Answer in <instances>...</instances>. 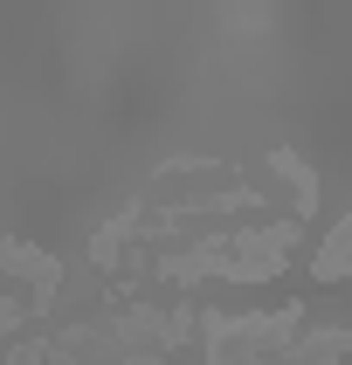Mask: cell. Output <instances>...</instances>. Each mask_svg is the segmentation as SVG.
Here are the masks:
<instances>
[{"label": "cell", "instance_id": "obj_1", "mask_svg": "<svg viewBox=\"0 0 352 365\" xmlns=\"http://www.w3.org/2000/svg\"><path fill=\"white\" fill-rule=\"evenodd\" d=\"M318 276H325V283H331V276H352V221L325 242V255H318Z\"/></svg>", "mask_w": 352, "mask_h": 365}]
</instances>
